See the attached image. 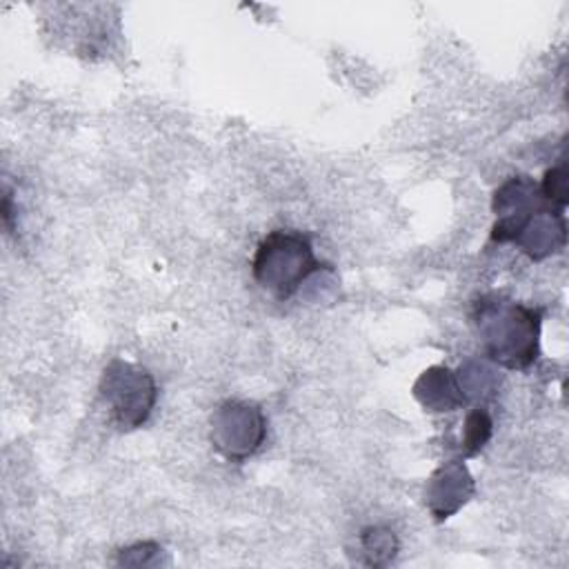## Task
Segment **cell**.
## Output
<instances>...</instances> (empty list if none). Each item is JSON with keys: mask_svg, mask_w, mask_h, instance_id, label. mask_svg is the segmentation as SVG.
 I'll list each match as a JSON object with an SVG mask.
<instances>
[{"mask_svg": "<svg viewBox=\"0 0 569 569\" xmlns=\"http://www.w3.org/2000/svg\"><path fill=\"white\" fill-rule=\"evenodd\" d=\"M491 209L496 216L493 242H511L536 262L565 249V209L549 202L533 178L525 173L507 178L496 189Z\"/></svg>", "mask_w": 569, "mask_h": 569, "instance_id": "cell-1", "label": "cell"}, {"mask_svg": "<svg viewBox=\"0 0 569 569\" xmlns=\"http://www.w3.org/2000/svg\"><path fill=\"white\" fill-rule=\"evenodd\" d=\"M473 327L485 356L502 369L520 371L540 353L542 311L511 298L487 293L473 302Z\"/></svg>", "mask_w": 569, "mask_h": 569, "instance_id": "cell-2", "label": "cell"}, {"mask_svg": "<svg viewBox=\"0 0 569 569\" xmlns=\"http://www.w3.org/2000/svg\"><path fill=\"white\" fill-rule=\"evenodd\" d=\"M327 267L316 258L311 240L293 229L269 231L251 258L253 280L278 300L293 298L302 282Z\"/></svg>", "mask_w": 569, "mask_h": 569, "instance_id": "cell-3", "label": "cell"}, {"mask_svg": "<svg viewBox=\"0 0 569 569\" xmlns=\"http://www.w3.org/2000/svg\"><path fill=\"white\" fill-rule=\"evenodd\" d=\"M100 396L116 427L131 431L149 420L158 400V387L144 367L113 358L102 371Z\"/></svg>", "mask_w": 569, "mask_h": 569, "instance_id": "cell-4", "label": "cell"}, {"mask_svg": "<svg viewBox=\"0 0 569 569\" xmlns=\"http://www.w3.org/2000/svg\"><path fill=\"white\" fill-rule=\"evenodd\" d=\"M267 436V420L258 405L247 400H224L211 413L209 438L218 453L231 462L253 456Z\"/></svg>", "mask_w": 569, "mask_h": 569, "instance_id": "cell-5", "label": "cell"}, {"mask_svg": "<svg viewBox=\"0 0 569 569\" xmlns=\"http://www.w3.org/2000/svg\"><path fill=\"white\" fill-rule=\"evenodd\" d=\"M473 478L467 471L465 462L447 460L427 480L425 502L436 522H442L473 496Z\"/></svg>", "mask_w": 569, "mask_h": 569, "instance_id": "cell-6", "label": "cell"}, {"mask_svg": "<svg viewBox=\"0 0 569 569\" xmlns=\"http://www.w3.org/2000/svg\"><path fill=\"white\" fill-rule=\"evenodd\" d=\"M416 400L429 411H453L467 402V391L458 373L447 367H429L413 382Z\"/></svg>", "mask_w": 569, "mask_h": 569, "instance_id": "cell-7", "label": "cell"}, {"mask_svg": "<svg viewBox=\"0 0 569 569\" xmlns=\"http://www.w3.org/2000/svg\"><path fill=\"white\" fill-rule=\"evenodd\" d=\"M360 545L367 556V565H373V567L391 562V558L398 551V540H396L393 531L387 527L365 529L360 536Z\"/></svg>", "mask_w": 569, "mask_h": 569, "instance_id": "cell-8", "label": "cell"}, {"mask_svg": "<svg viewBox=\"0 0 569 569\" xmlns=\"http://www.w3.org/2000/svg\"><path fill=\"white\" fill-rule=\"evenodd\" d=\"M491 429H493V422L485 409L469 411L462 427V445H460L462 456H476L491 438Z\"/></svg>", "mask_w": 569, "mask_h": 569, "instance_id": "cell-9", "label": "cell"}, {"mask_svg": "<svg viewBox=\"0 0 569 569\" xmlns=\"http://www.w3.org/2000/svg\"><path fill=\"white\" fill-rule=\"evenodd\" d=\"M540 184V191L542 196L553 202L556 207H562L567 209V202H569V196H567V169L565 164H556V167H549L542 176V182Z\"/></svg>", "mask_w": 569, "mask_h": 569, "instance_id": "cell-10", "label": "cell"}, {"mask_svg": "<svg viewBox=\"0 0 569 569\" xmlns=\"http://www.w3.org/2000/svg\"><path fill=\"white\" fill-rule=\"evenodd\" d=\"M160 545L147 540V542H136L127 549H120V556H118V562L120 565H156L158 556H160Z\"/></svg>", "mask_w": 569, "mask_h": 569, "instance_id": "cell-11", "label": "cell"}]
</instances>
